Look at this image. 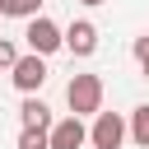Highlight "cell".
Here are the masks:
<instances>
[{
  "label": "cell",
  "mask_w": 149,
  "mask_h": 149,
  "mask_svg": "<svg viewBox=\"0 0 149 149\" xmlns=\"http://www.w3.org/2000/svg\"><path fill=\"white\" fill-rule=\"evenodd\" d=\"M42 0H0V19H37Z\"/></svg>",
  "instance_id": "9"
},
{
  "label": "cell",
  "mask_w": 149,
  "mask_h": 149,
  "mask_svg": "<svg viewBox=\"0 0 149 149\" xmlns=\"http://www.w3.org/2000/svg\"><path fill=\"white\" fill-rule=\"evenodd\" d=\"M88 144V126H84V116H61V121H51L47 126V149H84Z\"/></svg>",
  "instance_id": "2"
},
{
  "label": "cell",
  "mask_w": 149,
  "mask_h": 149,
  "mask_svg": "<svg viewBox=\"0 0 149 149\" xmlns=\"http://www.w3.org/2000/svg\"><path fill=\"white\" fill-rule=\"evenodd\" d=\"M47 74H51V70H47V56H33V51L9 65V79H14L19 93H37V88L47 84Z\"/></svg>",
  "instance_id": "4"
},
{
  "label": "cell",
  "mask_w": 149,
  "mask_h": 149,
  "mask_svg": "<svg viewBox=\"0 0 149 149\" xmlns=\"http://www.w3.org/2000/svg\"><path fill=\"white\" fill-rule=\"evenodd\" d=\"M14 61H19V47H14L9 37H0V70H9Z\"/></svg>",
  "instance_id": "11"
},
{
  "label": "cell",
  "mask_w": 149,
  "mask_h": 149,
  "mask_svg": "<svg viewBox=\"0 0 149 149\" xmlns=\"http://www.w3.org/2000/svg\"><path fill=\"white\" fill-rule=\"evenodd\" d=\"M65 47H70L74 56H93V51H98V28H93V19H74V23L65 28Z\"/></svg>",
  "instance_id": "6"
},
{
  "label": "cell",
  "mask_w": 149,
  "mask_h": 149,
  "mask_svg": "<svg viewBox=\"0 0 149 149\" xmlns=\"http://www.w3.org/2000/svg\"><path fill=\"white\" fill-rule=\"evenodd\" d=\"M79 5H102V0H79Z\"/></svg>",
  "instance_id": "14"
},
{
  "label": "cell",
  "mask_w": 149,
  "mask_h": 149,
  "mask_svg": "<svg viewBox=\"0 0 149 149\" xmlns=\"http://www.w3.org/2000/svg\"><path fill=\"white\" fill-rule=\"evenodd\" d=\"M23 37H28V51H33V56H51V51H61V47H65V33H61L47 14L28 19V33H23Z\"/></svg>",
  "instance_id": "3"
},
{
  "label": "cell",
  "mask_w": 149,
  "mask_h": 149,
  "mask_svg": "<svg viewBox=\"0 0 149 149\" xmlns=\"http://www.w3.org/2000/svg\"><path fill=\"white\" fill-rule=\"evenodd\" d=\"M126 135H130L140 149H149V102H140V107L130 112V121H126Z\"/></svg>",
  "instance_id": "8"
},
{
  "label": "cell",
  "mask_w": 149,
  "mask_h": 149,
  "mask_svg": "<svg viewBox=\"0 0 149 149\" xmlns=\"http://www.w3.org/2000/svg\"><path fill=\"white\" fill-rule=\"evenodd\" d=\"M135 61H149V33H144V37H135Z\"/></svg>",
  "instance_id": "12"
},
{
  "label": "cell",
  "mask_w": 149,
  "mask_h": 149,
  "mask_svg": "<svg viewBox=\"0 0 149 149\" xmlns=\"http://www.w3.org/2000/svg\"><path fill=\"white\" fill-rule=\"evenodd\" d=\"M19 121H23V126H37V130H47V126H51V107H47V102H42L37 93H23Z\"/></svg>",
  "instance_id": "7"
},
{
  "label": "cell",
  "mask_w": 149,
  "mask_h": 149,
  "mask_svg": "<svg viewBox=\"0 0 149 149\" xmlns=\"http://www.w3.org/2000/svg\"><path fill=\"white\" fill-rule=\"evenodd\" d=\"M65 102L74 116H98L102 112V79L98 74H74L65 84Z\"/></svg>",
  "instance_id": "1"
},
{
  "label": "cell",
  "mask_w": 149,
  "mask_h": 149,
  "mask_svg": "<svg viewBox=\"0 0 149 149\" xmlns=\"http://www.w3.org/2000/svg\"><path fill=\"white\" fill-rule=\"evenodd\" d=\"M126 140V116L121 112H98L93 126H88V144L93 149H121Z\"/></svg>",
  "instance_id": "5"
},
{
  "label": "cell",
  "mask_w": 149,
  "mask_h": 149,
  "mask_svg": "<svg viewBox=\"0 0 149 149\" xmlns=\"http://www.w3.org/2000/svg\"><path fill=\"white\" fill-rule=\"evenodd\" d=\"M140 70H144V79H149V61H140Z\"/></svg>",
  "instance_id": "13"
},
{
  "label": "cell",
  "mask_w": 149,
  "mask_h": 149,
  "mask_svg": "<svg viewBox=\"0 0 149 149\" xmlns=\"http://www.w3.org/2000/svg\"><path fill=\"white\" fill-rule=\"evenodd\" d=\"M19 149H47V130L23 126V130H19Z\"/></svg>",
  "instance_id": "10"
}]
</instances>
